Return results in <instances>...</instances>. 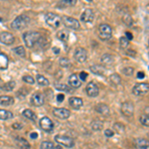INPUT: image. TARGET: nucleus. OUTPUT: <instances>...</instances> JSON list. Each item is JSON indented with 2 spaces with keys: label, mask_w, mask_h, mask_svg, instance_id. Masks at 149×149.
<instances>
[{
  "label": "nucleus",
  "mask_w": 149,
  "mask_h": 149,
  "mask_svg": "<svg viewBox=\"0 0 149 149\" xmlns=\"http://www.w3.org/2000/svg\"><path fill=\"white\" fill-rule=\"evenodd\" d=\"M15 142L20 149H30L31 148L30 143H29L28 141L23 137H16Z\"/></svg>",
  "instance_id": "412c9836"
},
{
  "label": "nucleus",
  "mask_w": 149,
  "mask_h": 149,
  "mask_svg": "<svg viewBox=\"0 0 149 149\" xmlns=\"http://www.w3.org/2000/svg\"><path fill=\"white\" fill-rule=\"evenodd\" d=\"M145 77V74L142 73V72H138L137 73V78L138 79H143Z\"/></svg>",
  "instance_id": "09e8293b"
},
{
  "label": "nucleus",
  "mask_w": 149,
  "mask_h": 149,
  "mask_svg": "<svg viewBox=\"0 0 149 149\" xmlns=\"http://www.w3.org/2000/svg\"><path fill=\"white\" fill-rule=\"evenodd\" d=\"M13 113L9 110L0 109V120H8V119L13 118Z\"/></svg>",
  "instance_id": "393cba45"
},
{
  "label": "nucleus",
  "mask_w": 149,
  "mask_h": 149,
  "mask_svg": "<svg viewBox=\"0 0 149 149\" xmlns=\"http://www.w3.org/2000/svg\"><path fill=\"white\" fill-rule=\"evenodd\" d=\"M55 88H56L57 91H60V92H65V93L73 92L71 86H69L68 85H65V84H56Z\"/></svg>",
  "instance_id": "bb28decb"
},
{
  "label": "nucleus",
  "mask_w": 149,
  "mask_h": 149,
  "mask_svg": "<svg viewBox=\"0 0 149 149\" xmlns=\"http://www.w3.org/2000/svg\"><path fill=\"white\" fill-rule=\"evenodd\" d=\"M125 35H126L125 38H126L127 40H132V39H133V36H132V34H131L130 32H126Z\"/></svg>",
  "instance_id": "49530a36"
},
{
  "label": "nucleus",
  "mask_w": 149,
  "mask_h": 149,
  "mask_svg": "<svg viewBox=\"0 0 149 149\" xmlns=\"http://www.w3.org/2000/svg\"><path fill=\"white\" fill-rule=\"evenodd\" d=\"M139 121L141 122V124L144 126L149 127V115L148 114H142L140 117H139Z\"/></svg>",
  "instance_id": "f704fd0d"
},
{
  "label": "nucleus",
  "mask_w": 149,
  "mask_h": 149,
  "mask_svg": "<svg viewBox=\"0 0 149 149\" xmlns=\"http://www.w3.org/2000/svg\"><path fill=\"white\" fill-rule=\"evenodd\" d=\"M13 128L20 129V128H22V125H21V124H17V123H15V124H13Z\"/></svg>",
  "instance_id": "8fccbe9b"
},
{
  "label": "nucleus",
  "mask_w": 149,
  "mask_h": 149,
  "mask_svg": "<svg viewBox=\"0 0 149 149\" xmlns=\"http://www.w3.org/2000/svg\"><path fill=\"white\" fill-rule=\"evenodd\" d=\"M132 93L135 95H144L149 93V84L139 83L136 84L132 88Z\"/></svg>",
  "instance_id": "0eeeda50"
},
{
  "label": "nucleus",
  "mask_w": 149,
  "mask_h": 149,
  "mask_svg": "<svg viewBox=\"0 0 149 149\" xmlns=\"http://www.w3.org/2000/svg\"><path fill=\"white\" fill-rule=\"evenodd\" d=\"M95 111L98 112V113L102 114V115H109L110 110H109V105L104 104V103H98V104L95 107Z\"/></svg>",
  "instance_id": "6ab92c4d"
},
{
  "label": "nucleus",
  "mask_w": 149,
  "mask_h": 149,
  "mask_svg": "<svg viewBox=\"0 0 149 149\" xmlns=\"http://www.w3.org/2000/svg\"><path fill=\"white\" fill-rule=\"evenodd\" d=\"M69 85L72 86V88H78L81 86V81L80 80L79 76L77 74H73L69 77Z\"/></svg>",
  "instance_id": "dca6fc26"
},
{
  "label": "nucleus",
  "mask_w": 149,
  "mask_h": 149,
  "mask_svg": "<svg viewBox=\"0 0 149 149\" xmlns=\"http://www.w3.org/2000/svg\"><path fill=\"white\" fill-rule=\"evenodd\" d=\"M100 61H102V63L103 65H110V64L113 63V58H112L111 55H109V54H104L102 56Z\"/></svg>",
  "instance_id": "7c9ffc66"
},
{
  "label": "nucleus",
  "mask_w": 149,
  "mask_h": 149,
  "mask_svg": "<svg viewBox=\"0 0 149 149\" xmlns=\"http://www.w3.org/2000/svg\"><path fill=\"white\" fill-rule=\"evenodd\" d=\"M93 19H95V12H93L92 9L88 8L86 9L85 11L81 13V20L83 21V22L85 23H91L93 21Z\"/></svg>",
  "instance_id": "4468645a"
},
{
  "label": "nucleus",
  "mask_w": 149,
  "mask_h": 149,
  "mask_svg": "<svg viewBox=\"0 0 149 149\" xmlns=\"http://www.w3.org/2000/svg\"><path fill=\"white\" fill-rule=\"evenodd\" d=\"M148 56H149V54H148Z\"/></svg>",
  "instance_id": "5fc2aeb1"
},
{
  "label": "nucleus",
  "mask_w": 149,
  "mask_h": 149,
  "mask_svg": "<svg viewBox=\"0 0 149 149\" xmlns=\"http://www.w3.org/2000/svg\"><path fill=\"white\" fill-rule=\"evenodd\" d=\"M30 102H31V103H32V105H34V107H42V105L44 104V102H45L44 95H43L41 93H33Z\"/></svg>",
  "instance_id": "ddd939ff"
},
{
  "label": "nucleus",
  "mask_w": 149,
  "mask_h": 149,
  "mask_svg": "<svg viewBox=\"0 0 149 149\" xmlns=\"http://www.w3.org/2000/svg\"><path fill=\"white\" fill-rule=\"evenodd\" d=\"M119 46L121 49H127V47L129 46V40H127L125 37H121L119 39Z\"/></svg>",
  "instance_id": "58836bf2"
},
{
  "label": "nucleus",
  "mask_w": 149,
  "mask_h": 149,
  "mask_svg": "<svg viewBox=\"0 0 149 149\" xmlns=\"http://www.w3.org/2000/svg\"><path fill=\"white\" fill-rule=\"evenodd\" d=\"M104 135L107 137H112L114 135V131L111 129H107V130H104Z\"/></svg>",
  "instance_id": "c03bdc74"
},
{
  "label": "nucleus",
  "mask_w": 149,
  "mask_h": 149,
  "mask_svg": "<svg viewBox=\"0 0 149 149\" xmlns=\"http://www.w3.org/2000/svg\"><path fill=\"white\" fill-rule=\"evenodd\" d=\"M122 20H123V22L125 23L127 26H131L132 23H133V19H132V17L128 13L124 14L123 17H122Z\"/></svg>",
  "instance_id": "4c0bfd02"
},
{
  "label": "nucleus",
  "mask_w": 149,
  "mask_h": 149,
  "mask_svg": "<svg viewBox=\"0 0 149 149\" xmlns=\"http://www.w3.org/2000/svg\"><path fill=\"white\" fill-rule=\"evenodd\" d=\"M36 80H37V83L42 86H49V84H50V81H48V79L45 78L43 74H37Z\"/></svg>",
  "instance_id": "c85d7f7f"
},
{
  "label": "nucleus",
  "mask_w": 149,
  "mask_h": 149,
  "mask_svg": "<svg viewBox=\"0 0 149 149\" xmlns=\"http://www.w3.org/2000/svg\"><path fill=\"white\" fill-rule=\"evenodd\" d=\"M69 103L74 109H80L84 104V102L81 97H73L69 100Z\"/></svg>",
  "instance_id": "f3484780"
},
{
  "label": "nucleus",
  "mask_w": 149,
  "mask_h": 149,
  "mask_svg": "<svg viewBox=\"0 0 149 149\" xmlns=\"http://www.w3.org/2000/svg\"><path fill=\"white\" fill-rule=\"evenodd\" d=\"M113 129L116 130L117 133H123L124 130H125V127H124L123 124L119 123V122H116V123H114V125H113Z\"/></svg>",
  "instance_id": "ea45409f"
},
{
  "label": "nucleus",
  "mask_w": 149,
  "mask_h": 149,
  "mask_svg": "<svg viewBox=\"0 0 149 149\" xmlns=\"http://www.w3.org/2000/svg\"><path fill=\"white\" fill-rule=\"evenodd\" d=\"M13 51L20 57H25L26 56V52H25V49H24L23 46H18V47L14 48Z\"/></svg>",
  "instance_id": "c9c22d12"
},
{
  "label": "nucleus",
  "mask_w": 149,
  "mask_h": 149,
  "mask_svg": "<svg viewBox=\"0 0 149 149\" xmlns=\"http://www.w3.org/2000/svg\"><path fill=\"white\" fill-rule=\"evenodd\" d=\"M14 88H15V81H11L0 86V90L4 91V92H11V91L14 90Z\"/></svg>",
  "instance_id": "cd10ccee"
},
{
  "label": "nucleus",
  "mask_w": 149,
  "mask_h": 149,
  "mask_svg": "<svg viewBox=\"0 0 149 149\" xmlns=\"http://www.w3.org/2000/svg\"><path fill=\"white\" fill-rule=\"evenodd\" d=\"M78 0H60L57 4L58 8H67V7L74 6Z\"/></svg>",
  "instance_id": "4be33fe9"
},
{
  "label": "nucleus",
  "mask_w": 149,
  "mask_h": 149,
  "mask_svg": "<svg viewBox=\"0 0 149 149\" xmlns=\"http://www.w3.org/2000/svg\"><path fill=\"white\" fill-rule=\"evenodd\" d=\"M40 127L46 132H52L54 130V122L52 121L51 118L47 116H44L40 119Z\"/></svg>",
  "instance_id": "1a4fd4ad"
},
{
  "label": "nucleus",
  "mask_w": 149,
  "mask_h": 149,
  "mask_svg": "<svg viewBox=\"0 0 149 149\" xmlns=\"http://www.w3.org/2000/svg\"><path fill=\"white\" fill-rule=\"evenodd\" d=\"M64 100H65V95H63V93H59V95H57V100L59 102H62Z\"/></svg>",
  "instance_id": "a18cd8bd"
},
{
  "label": "nucleus",
  "mask_w": 149,
  "mask_h": 149,
  "mask_svg": "<svg viewBox=\"0 0 149 149\" xmlns=\"http://www.w3.org/2000/svg\"><path fill=\"white\" fill-rule=\"evenodd\" d=\"M55 140L57 143H59L60 145H63L67 148H72L74 146V139L70 136L67 135H61V134H58L55 136Z\"/></svg>",
  "instance_id": "39448f33"
},
{
  "label": "nucleus",
  "mask_w": 149,
  "mask_h": 149,
  "mask_svg": "<svg viewBox=\"0 0 149 149\" xmlns=\"http://www.w3.org/2000/svg\"><path fill=\"white\" fill-rule=\"evenodd\" d=\"M92 128H93V130H95V131H100V130H102V129L103 128V122H102L100 120H95V121H93V123H92Z\"/></svg>",
  "instance_id": "72a5a7b5"
},
{
  "label": "nucleus",
  "mask_w": 149,
  "mask_h": 149,
  "mask_svg": "<svg viewBox=\"0 0 149 149\" xmlns=\"http://www.w3.org/2000/svg\"><path fill=\"white\" fill-rule=\"evenodd\" d=\"M86 95L91 97H95L98 95L100 93V88H98L97 85L93 81H91V83L88 84L86 88Z\"/></svg>",
  "instance_id": "9d476101"
},
{
  "label": "nucleus",
  "mask_w": 149,
  "mask_h": 149,
  "mask_svg": "<svg viewBox=\"0 0 149 149\" xmlns=\"http://www.w3.org/2000/svg\"><path fill=\"white\" fill-rule=\"evenodd\" d=\"M86 1H88V2H91V1H93V0H86Z\"/></svg>",
  "instance_id": "603ef678"
},
{
  "label": "nucleus",
  "mask_w": 149,
  "mask_h": 149,
  "mask_svg": "<svg viewBox=\"0 0 149 149\" xmlns=\"http://www.w3.org/2000/svg\"><path fill=\"white\" fill-rule=\"evenodd\" d=\"M14 103V98L8 95H1L0 97V105H4V107H9Z\"/></svg>",
  "instance_id": "5701e85b"
},
{
  "label": "nucleus",
  "mask_w": 149,
  "mask_h": 149,
  "mask_svg": "<svg viewBox=\"0 0 149 149\" xmlns=\"http://www.w3.org/2000/svg\"><path fill=\"white\" fill-rule=\"evenodd\" d=\"M98 36L102 40H109L112 37V28L109 24H100L98 26Z\"/></svg>",
  "instance_id": "20e7f679"
},
{
  "label": "nucleus",
  "mask_w": 149,
  "mask_h": 149,
  "mask_svg": "<svg viewBox=\"0 0 149 149\" xmlns=\"http://www.w3.org/2000/svg\"><path fill=\"white\" fill-rule=\"evenodd\" d=\"M30 137L32 139H36L38 137V133L37 132H32V133H30Z\"/></svg>",
  "instance_id": "de8ad7c7"
},
{
  "label": "nucleus",
  "mask_w": 149,
  "mask_h": 149,
  "mask_svg": "<svg viewBox=\"0 0 149 149\" xmlns=\"http://www.w3.org/2000/svg\"><path fill=\"white\" fill-rule=\"evenodd\" d=\"M0 21H1V18H0Z\"/></svg>",
  "instance_id": "864d4df0"
},
{
  "label": "nucleus",
  "mask_w": 149,
  "mask_h": 149,
  "mask_svg": "<svg viewBox=\"0 0 149 149\" xmlns=\"http://www.w3.org/2000/svg\"><path fill=\"white\" fill-rule=\"evenodd\" d=\"M90 71L93 74H97V76H103L105 73V68L100 65H93V66L90 67Z\"/></svg>",
  "instance_id": "aec40b11"
},
{
  "label": "nucleus",
  "mask_w": 149,
  "mask_h": 149,
  "mask_svg": "<svg viewBox=\"0 0 149 149\" xmlns=\"http://www.w3.org/2000/svg\"><path fill=\"white\" fill-rule=\"evenodd\" d=\"M120 110L121 113L124 115V116L127 117H131L132 115L134 114V105L131 102H124L121 103L120 107Z\"/></svg>",
  "instance_id": "6e6552de"
},
{
  "label": "nucleus",
  "mask_w": 149,
  "mask_h": 149,
  "mask_svg": "<svg viewBox=\"0 0 149 149\" xmlns=\"http://www.w3.org/2000/svg\"><path fill=\"white\" fill-rule=\"evenodd\" d=\"M79 78H80V80L81 81H85L86 80V78H88V74L86 72H81L80 74H79Z\"/></svg>",
  "instance_id": "37998d69"
},
{
  "label": "nucleus",
  "mask_w": 149,
  "mask_h": 149,
  "mask_svg": "<svg viewBox=\"0 0 149 149\" xmlns=\"http://www.w3.org/2000/svg\"><path fill=\"white\" fill-rule=\"evenodd\" d=\"M62 22L67 28L72 29V30H79L81 28V24L77 19L73 17H69V16H64L62 18Z\"/></svg>",
  "instance_id": "423d86ee"
},
{
  "label": "nucleus",
  "mask_w": 149,
  "mask_h": 149,
  "mask_svg": "<svg viewBox=\"0 0 149 149\" xmlns=\"http://www.w3.org/2000/svg\"><path fill=\"white\" fill-rule=\"evenodd\" d=\"M23 41L25 43L26 47L30 48H35L36 46H43L46 45V40L42 37V35L39 32L36 31H29V32H25L23 34Z\"/></svg>",
  "instance_id": "f257e3e1"
},
{
  "label": "nucleus",
  "mask_w": 149,
  "mask_h": 149,
  "mask_svg": "<svg viewBox=\"0 0 149 149\" xmlns=\"http://www.w3.org/2000/svg\"><path fill=\"white\" fill-rule=\"evenodd\" d=\"M54 53H55V54H59V53H60L59 48H54Z\"/></svg>",
  "instance_id": "3c124183"
},
{
  "label": "nucleus",
  "mask_w": 149,
  "mask_h": 149,
  "mask_svg": "<svg viewBox=\"0 0 149 149\" xmlns=\"http://www.w3.org/2000/svg\"><path fill=\"white\" fill-rule=\"evenodd\" d=\"M122 73L125 74V76L130 77V76L133 74L134 70H133V68H131V67H126V68H124L123 70H122Z\"/></svg>",
  "instance_id": "a19ab883"
},
{
  "label": "nucleus",
  "mask_w": 149,
  "mask_h": 149,
  "mask_svg": "<svg viewBox=\"0 0 149 149\" xmlns=\"http://www.w3.org/2000/svg\"><path fill=\"white\" fill-rule=\"evenodd\" d=\"M45 21L50 27L52 28H57L61 25L62 23V18L60 17L58 14L52 13V12H48L45 15Z\"/></svg>",
  "instance_id": "7ed1b4c3"
},
{
  "label": "nucleus",
  "mask_w": 149,
  "mask_h": 149,
  "mask_svg": "<svg viewBox=\"0 0 149 149\" xmlns=\"http://www.w3.org/2000/svg\"><path fill=\"white\" fill-rule=\"evenodd\" d=\"M109 80H110V83H111L112 85H114V86L120 85L121 78H120V76H119V74H112L111 76H110Z\"/></svg>",
  "instance_id": "473e14b6"
},
{
  "label": "nucleus",
  "mask_w": 149,
  "mask_h": 149,
  "mask_svg": "<svg viewBox=\"0 0 149 149\" xmlns=\"http://www.w3.org/2000/svg\"><path fill=\"white\" fill-rule=\"evenodd\" d=\"M22 114L26 117V118L30 119V120L35 121L36 119H37V116H36L35 112H34V111H32L31 109H25V110L23 111V113H22Z\"/></svg>",
  "instance_id": "c756f323"
},
{
  "label": "nucleus",
  "mask_w": 149,
  "mask_h": 149,
  "mask_svg": "<svg viewBox=\"0 0 149 149\" xmlns=\"http://www.w3.org/2000/svg\"><path fill=\"white\" fill-rule=\"evenodd\" d=\"M53 114L60 119H67L71 116V111L67 109H63V107H57V109H53Z\"/></svg>",
  "instance_id": "9b49d317"
},
{
  "label": "nucleus",
  "mask_w": 149,
  "mask_h": 149,
  "mask_svg": "<svg viewBox=\"0 0 149 149\" xmlns=\"http://www.w3.org/2000/svg\"><path fill=\"white\" fill-rule=\"evenodd\" d=\"M30 23V17L27 15H19L11 23V28L13 30H22L26 28Z\"/></svg>",
  "instance_id": "f03ea898"
},
{
  "label": "nucleus",
  "mask_w": 149,
  "mask_h": 149,
  "mask_svg": "<svg viewBox=\"0 0 149 149\" xmlns=\"http://www.w3.org/2000/svg\"><path fill=\"white\" fill-rule=\"evenodd\" d=\"M136 149H149V141L144 138H137L134 141Z\"/></svg>",
  "instance_id": "a211bd4d"
},
{
  "label": "nucleus",
  "mask_w": 149,
  "mask_h": 149,
  "mask_svg": "<svg viewBox=\"0 0 149 149\" xmlns=\"http://www.w3.org/2000/svg\"><path fill=\"white\" fill-rule=\"evenodd\" d=\"M57 37H58V39H60L61 41L67 42L69 39V33L67 32L66 30H60L59 32L57 33Z\"/></svg>",
  "instance_id": "2f4dec72"
},
{
  "label": "nucleus",
  "mask_w": 149,
  "mask_h": 149,
  "mask_svg": "<svg viewBox=\"0 0 149 149\" xmlns=\"http://www.w3.org/2000/svg\"><path fill=\"white\" fill-rule=\"evenodd\" d=\"M40 149H62L60 145H54V143L51 141H43L40 145Z\"/></svg>",
  "instance_id": "a878e982"
},
{
  "label": "nucleus",
  "mask_w": 149,
  "mask_h": 149,
  "mask_svg": "<svg viewBox=\"0 0 149 149\" xmlns=\"http://www.w3.org/2000/svg\"><path fill=\"white\" fill-rule=\"evenodd\" d=\"M0 42L3 43L4 45H12L15 42V38L11 33L8 32H2L0 34Z\"/></svg>",
  "instance_id": "2eb2a0df"
},
{
  "label": "nucleus",
  "mask_w": 149,
  "mask_h": 149,
  "mask_svg": "<svg viewBox=\"0 0 149 149\" xmlns=\"http://www.w3.org/2000/svg\"><path fill=\"white\" fill-rule=\"evenodd\" d=\"M59 64L61 67H63V68H69L70 66H71V62H70V60L68 58H61L59 61Z\"/></svg>",
  "instance_id": "e433bc0d"
},
{
  "label": "nucleus",
  "mask_w": 149,
  "mask_h": 149,
  "mask_svg": "<svg viewBox=\"0 0 149 149\" xmlns=\"http://www.w3.org/2000/svg\"><path fill=\"white\" fill-rule=\"evenodd\" d=\"M23 81H25V83H27V84H30V85H33V84L35 83L34 78H33V77H31V76H25V77H23Z\"/></svg>",
  "instance_id": "79ce46f5"
},
{
  "label": "nucleus",
  "mask_w": 149,
  "mask_h": 149,
  "mask_svg": "<svg viewBox=\"0 0 149 149\" xmlns=\"http://www.w3.org/2000/svg\"><path fill=\"white\" fill-rule=\"evenodd\" d=\"M74 58L79 63H85L86 59H88V53H86V49H84V48H78L74 51Z\"/></svg>",
  "instance_id": "f8f14e48"
},
{
  "label": "nucleus",
  "mask_w": 149,
  "mask_h": 149,
  "mask_svg": "<svg viewBox=\"0 0 149 149\" xmlns=\"http://www.w3.org/2000/svg\"><path fill=\"white\" fill-rule=\"evenodd\" d=\"M9 65V59L4 53H0V70H6Z\"/></svg>",
  "instance_id": "b1692460"
}]
</instances>
